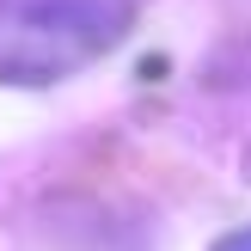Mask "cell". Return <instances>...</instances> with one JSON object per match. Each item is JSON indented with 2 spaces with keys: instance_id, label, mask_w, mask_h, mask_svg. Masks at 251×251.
I'll use <instances>...</instances> for the list:
<instances>
[{
  "instance_id": "6da1fadb",
  "label": "cell",
  "mask_w": 251,
  "mask_h": 251,
  "mask_svg": "<svg viewBox=\"0 0 251 251\" xmlns=\"http://www.w3.org/2000/svg\"><path fill=\"white\" fill-rule=\"evenodd\" d=\"M129 37V0H0V80L49 86Z\"/></svg>"
},
{
  "instance_id": "7a4b0ae2",
  "label": "cell",
  "mask_w": 251,
  "mask_h": 251,
  "mask_svg": "<svg viewBox=\"0 0 251 251\" xmlns=\"http://www.w3.org/2000/svg\"><path fill=\"white\" fill-rule=\"evenodd\" d=\"M215 251H251V227H239V233H227Z\"/></svg>"
}]
</instances>
